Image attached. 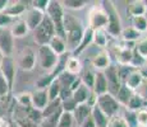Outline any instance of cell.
I'll list each match as a JSON object with an SVG mask.
<instances>
[{
	"instance_id": "cell-21",
	"label": "cell",
	"mask_w": 147,
	"mask_h": 127,
	"mask_svg": "<svg viewBox=\"0 0 147 127\" xmlns=\"http://www.w3.org/2000/svg\"><path fill=\"white\" fill-rule=\"evenodd\" d=\"M127 12H128V14L132 17V18L145 15L147 13L146 3L142 1V0H133V1H129L128 8H127Z\"/></svg>"
},
{
	"instance_id": "cell-39",
	"label": "cell",
	"mask_w": 147,
	"mask_h": 127,
	"mask_svg": "<svg viewBox=\"0 0 147 127\" xmlns=\"http://www.w3.org/2000/svg\"><path fill=\"white\" fill-rule=\"evenodd\" d=\"M60 4H61V7L67 8V9L80 10L86 7L87 3L83 1V0H65V1H60Z\"/></svg>"
},
{
	"instance_id": "cell-1",
	"label": "cell",
	"mask_w": 147,
	"mask_h": 127,
	"mask_svg": "<svg viewBox=\"0 0 147 127\" xmlns=\"http://www.w3.org/2000/svg\"><path fill=\"white\" fill-rule=\"evenodd\" d=\"M63 27H64V35H65L67 51L73 52L80 45L84 32V28L82 27L81 22L74 15L65 12H64V18H63Z\"/></svg>"
},
{
	"instance_id": "cell-19",
	"label": "cell",
	"mask_w": 147,
	"mask_h": 127,
	"mask_svg": "<svg viewBox=\"0 0 147 127\" xmlns=\"http://www.w3.org/2000/svg\"><path fill=\"white\" fill-rule=\"evenodd\" d=\"M132 55H133V49L128 46H117L115 51V56H117V61L119 65H129L132 60Z\"/></svg>"
},
{
	"instance_id": "cell-40",
	"label": "cell",
	"mask_w": 147,
	"mask_h": 127,
	"mask_svg": "<svg viewBox=\"0 0 147 127\" xmlns=\"http://www.w3.org/2000/svg\"><path fill=\"white\" fill-rule=\"evenodd\" d=\"M81 81L83 85H86L88 89L92 90V86H94V81H95V72L92 70H86L83 72V75L81 76Z\"/></svg>"
},
{
	"instance_id": "cell-51",
	"label": "cell",
	"mask_w": 147,
	"mask_h": 127,
	"mask_svg": "<svg viewBox=\"0 0 147 127\" xmlns=\"http://www.w3.org/2000/svg\"><path fill=\"white\" fill-rule=\"evenodd\" d=\"M0 127H9L8 122L5 121V118H3V117H0Z\"/></svg>"
},
{
	"instance_id": "cell-4",
	"label": "cell",
	"mask_w": 147,
	"mask_h": 127,
	"mask_svg": "<svg viewBox=\"0 0 147 127\" xmlns=\"http://www.w3.org/2000/svg\"><path fill=\"white\" fill-rule=\"evenodd\" d=\"M32 33H33V41L38 46H46V45H49L50 39L55 36V29H54L51 21L49 19V17L46 14H45L42 22L38 24V27Z\"/></svg>"
},
{
	"instance_id": "cell-47",
	"label": "cell",
	"mask_w": 147,
	"mask_h": 127,
	"mask_svg": "<svg viewBox=\"0 0 147 127\" xmlns=\"http://www.w3.org/2000/svg\"><path fill=\"white\" fill-rule=\"evenodd\" d=\"M136 93H137V94H140L145 102H147V81L145 83V80H143L142 85H141L140 88L136 90Z\"/></svg>"
},
{
	"instance_id": "cell-5",
	"label": "cell",
	"mask_w": 147,
	"mask_h": 127,
	"mask_svg": "<svg viewBox=\"0 0 147 127\" xmlns=\"http://www.w3.org/2000/svg\"><path fill=\"white\" fill-rule=\"evenodd\" d=\"M105 4H106V7L104 8V9H105V12L107 13V19H109L105 31L107 35H110L111 37H118V36H120L121 29H123L119 13H118V10L115 9V7L113 5V3L107 1Z\"/></svg>"
},
{
	"instance_id": "cell-33",
	"label": "cell",
	"mask_w": 147,
	"mask_h": 127,
	"mask_svg": "<svg viewBox=\"0 0 147 127\" xmlns=\"http://www.w3.org/2000/svg\"><path fill=\"white\" fill-rule=\"evenodd\" d=\"M120 36L124 42H134L137 39H140L141 33H138L133 27H128V28H123L121 29Z\"/></svg>"
},
{
	"instance_id": "cell-35",
	"label": "cell",
	"mask_w": 147,
	"mask_h": 127,
	"mask_svg": "<svg viewBox=\"0 0 147 127\" xmlns=\"http://www.w3.org/2000/svg\"><path fill=\"white\" fill-rule=\"evenodd\" d=\"M74 126V120H73V114L70 112H61L59 116L58 125L56 127H73Z\"/></svg>"
},
{
	"instance_id": "cell-49",
	"label": "cell",
	"mask_w": 147,
	"mask_h": 127,
	"mask_svg": "<svg viewBox=\"0 0 147 127\" xmlns=\"http://www.w3.org/2000/svg\"><path fill=\"white\" fill-rule=\"evenodd\" d=\"M138 71H140V74L142 75V78H143V80H147V64L145 65V66H142L141 69H138Z\"/></svg>"
},
{
	"instance_id": "cell-28",
	"label": "cell",
	"mask_w": 147,
	"mask_h": 127,
	"mask_svg": "<svg viewBox=\"0 0 147 127\" xmlns=\"http://www.w3.org/2000/svg\"><path fill=\"white\" fill-rule=\"evenodd\" d=\"M61 112H63V109L60 108L59 111H56L55 113L42 117L41 121H40V123L37 125V127H56V125H58L59 116H60Z\"/></svg>"
},
{
	"instance_id": "cell-3",
	"label": "cell",
	"mask_w": 147,
	"mask_h": 127,
	"mask_svg": "<svg viewBox=\"0 0 147 127\" xmlns=\"http://www.w3.org/2000/svg\"><path fill=\"white\" fill-rule=\"evenodd\" d=\"M59 61V56L56 55L49 46H38L36 52V63L41 66L42 70L53 72L55 70Z\"/></svg>"
},
{
	"instance_id": "cell-43",
	"label": "cell",
	"mask_w": 147,
	"mask_h": 127,
	"mask_svg": "<svg viewBox=\"0 0 147 127\" xmlns=\"http://www.w3.org/2000/svg\"><path fill=\"white\" fill-rule=\"evenodd\" d=\"M49 3L50 0H33V1H31V8H33V9L36 10H40L42 13H46V9L47 7H49Z\"/></svg>"
},
{
	"instance_id": "cell-12",
	"label": "cell",
	"mask_w": 147,
	"mask_h": 127,
	"mask_svg": "<svg viewBox=\"0 0 147 127\" xmlns=\"http://www.w3.org/2000/svg\"><path fill=\"white\" fill-rule=\"evenodd\" d=\"M23 15H24L23 21L26 22L28 31H32L33 32V31L38 27V24L42 22V19H44V17H45V13L33 9V8H27L26 13H24Z\"/></svg>"
},
{
	"instance_id": "cell-31",
	"label": "cell",
	"mask_w": 147,
	"mask_h": 127,
	"mask_svg": "<svg viewBox=\"0 0 147 127\" xmlns=\"http://www.w3.org/2000/svg\"><path fill=\"white\" fill-rule=\"evenodd\" d=\"M76 79H77V76L69 74V72H67V71L60 72V74L56 76V80H58L59 84H60L61 90H63V89H69L70 85L73 84V81H74Z\"/></svg>"
},
{
	"instance_id": "cell-52",
	"label": "cell",
	"mask_w": 147,
	"mask_h": 127,
	"mask_svg": "<svg viewBox=\"0 0 147 127\" xmlns=\"http://www.w3.org/2000/svg\"><path fill=\"white\" fill-rule=\"evenodd\" d=\"M3 57H4V56L1 55V52H0V64H1V60H3Z\"/></svg>"
},
{
	"instance_id": "cell-30",
	"label": "cell",
	"mask_w": 147,
	"mask_h": 127,
	"mask_svg": "<svg viewBox=\"0 0 147 127\" xmlns=\"http://www.w3.org/2000/svg\"><path fill=\"white\" fill-rule=\"evenodd\" d=\"M92 42L100 49H105L107 46V33L105 29H97L94 31L92 35Z\"/></svg>"
},
{
	"instance_id": "cell-38",
	"label": "cell",
	"mask_w": 147,
	"mask_h": 127,
	"mask_svg": "<svg viewBox=\"0 0 147 127\" xmlns=\"http://www.w3.org/2000/svg\"><path fill=\"white\" fill-rule=\"evenodd\" d=\"M54 79H55V76H54L51 72L40 76V78H38V80L36 81V88H37V89H42V90H46L47 88H49L50 84L53 83Z\"/></svg>"
},
{
	"instance_id": "cell-37",
	"label": "cell",
	"mask_w": 147,
	"mask_h": 127,
	"mask_svg": "<svg viewBox=\"0 0 147 127\" xmlns=\"http://www.w3.org/2000/svg\"><path fill=\"white\" fill-rule=\"evenodd\" d=\"M16 100L22 108H32V103H31V93L22 92L16 95Z\"/></svg>"
},
{
	"instance_id": "cell-14",
	"label": "cell",
	"mask_w": 147,
	"mask_h": 127,
	"mask_svg": "<svg viewBox=\"0 0 147 127\" xmlns=\"http://www.w3.org/2000/svg\"><path fill=\"white\" fill-rule=\"evenodd\" d=\"M26 10H27L26 1H9L8 7L4 10V14H7L12 19H18L19 17L26 13Z\"/></svg>"
},
{
	"instance_id": "cell-18",
	"label": "cell",
	"mask_w": 147,
	"mask_h": 127,
	"mask_svg": "<svg viewBox=\"0 0 147 127\" xmlns=\"http://www.w3.org/2000/svg\"><path fill=\"white\" fill-rule=\"evenodd\" d=\"M92 92H94L96 97L107 93V81L104 71L95 72V81H94V86H92Z\"/></svg>"
},
{
	"instance_id": "cell-15",
	"label": "cell",
	"mask_w": 147,
	"mask_h": 127,
	"mask_svg": "<svg viewBox=\"0 0 147 127\" xmlns=\"http://www.w3.org/2000/svg\"><path fill=\"white\" fill-rule=\"evenodd\" d=\"M92 97H94V95H92V90L88 89L86 85H83V84H81L77 89L72 92V99L77 104L90 103V99H91Z\"/></svg>"
},
{
	"instance_id": "cell-53",
	"label": "cell",
	"mask_w": 147,
	"mask_h": 127,
	"mask_svg": "<svg viewBox=\"0 0 147 127\" xmlns=\"http://www.w3.org/2000/svg\"><path fill=\"white\" fill-rule=\"evenodd\" d=\"M146 3V9H147V1H145Z\"/></svg>"
},
{
	"instance_id": "cell-48",
	"label": "cell",
	"mask_w": 147,
	"mask_h": 127,
	"mask_svg": "<svg viewBox=\"0 0 147 127\" xmlns=\"http://www.w3.org/2000/svg\"><path fill=\"white\" fill-rule=\"evenodd\" d=\"M80 127H96L95 123H94V120H92V117H91V114H90L88 117L83 121V122H82V125Z\"/></svg>"
},
{
	"instance_id": "cell-36",
	"label": "cell",
	"mask_w": 147,
	"mask_h": 127,
	"mask_svg": "<svg viewBox=\"0 0 147 127\" xmlns=\"http://www.w3.org/2000/svg\"><path fill=\"white\" fill-rule=\"evenodd\" d=\"M132 27H133L138 33L147 32V19H146V17L142 15V17L132 18Z\"/></svg>"
},
{
	"instance_id": "cell-44",
	"label": "cell",
	"mask_w": 147,
	"mask_h": 127,
	"mask_svg": "<svg viewBox=\"0 0 147 127\" xmlns=\"http://www.w3.org/2000/svg\"><path fill=\"white\" fill-rule=\"evenodd\" d=\"M10 86H9V84H8V81L5 80V78L3 76V74L0 72V98H4V97H7L8 94H9V92H10Z\"/></svg>"
},
{
	"instance_id": "cell-34",
	"label": "cell",
	"mask_w": 147,
	"mask_h": 127,
	"mask_svg": "<svg viewBox=\"0 0 147 127\" xmlns=\"http://www.w3.org/2000/svg\"><path fill=\"white\" fill-rule=\"evenodd\" d=\"M133 50L143 59V60L147 61V36L146 37L140 38L137 42H136Z\"/></svg>"
},
{
	"instance_id": "cell-23",
	"label": "cell",
	"mask_w": 147,
	"mask_h": 127,
	"mask_svg": "<svg viewBox=\"0 0 147 127\" xmlns=\"http://www.w3.org/2000/svg\"><path fill=\"white\" fill-rule=\"evenodd\" d=\"M64 71L77 76L82 71L81 60L78 57H76V56H68L67 61H65V66H64Z\"/></svg>"
},
{
	"instance_id": "cell-45",
	"label": "cell",
	"mask_w": 147,
	"mask_h": 127,
	"mask_svg": "<svg viewBox=\"0 0 147 127\" xmlns=\"http://www.w3.org/2000/svg\"><path fill=\"white\" fill-rule=\"evenodd\" d=\"M60 102H61V109H63L64 112H70V113H72V112L74 111V108L77 107V103L72 99V97L68 98L65 100H60Z\"/></svg>"
},
{
	"instance_id": "cell-27",
	"label": "cell",
	"mask_w": 147,
	"mask_h": 127,
	"mask_svg": "<svg viewBox=\"0 0 147 127\" xmlns=\"http://www.w3.org/2000/svg\"><path fill=\"white\" fill-rule=\"evenodd\" d=\"M133 93H134L133 90H131L129 88H127L124 84H121L120 89L118 90V93L115 94V99L120 104V107H127V104H128L129 99L132 98Z\"/></svg>"
},
{
	"instance_id": "cell-54",
	"label": "cell",
	"mask_w": 147,
	"mask_h": 127,
	"mask_svg": "<svg viewBox=\"0 0 147 127\" xmlns=\"http://www.w3.org/2000/svg\"><path fill=\"white\" fill-rule=\"evenodd\" d=\"M146 109H147V107H146Z\"/></svg>"
},
{
	"instance_id": "cell-17",
	"label": "cell",
	"mask_w": 147,
	"mask_h": 127,
	"mask_svg": "<svg viewBox=\"0 0 147 127\" xmlns=\"http://www.w3.org/2000/svg\"><path fill=\"white\" fill-rule=\"evenodd\" d=\"M72 114H73L74 123L77 125V127H80L82 125V122L91 114V106H90L88 103L77 104V107H76L74 111L72 112Z\"/></svg>"
},
{
	"instance_id": "cell-8",
	"label": "cell",
	"mask_w": 147,
	"mask_h": 127,
	"mask_svg": "<svg viewBox=\"0 0 147 127\" xmlns=\"http://www.w3.org/2000/svg\"><path fill=\"white\" fill-rule=\"evenodd\" d=\"M104 74H105L107 81V93L115 97V94L121 86V81L119 79V74H118V66L117 65H110L104 71Z\"/></svg>"
},
{
	"instance_id": "cell-20",
	"label": "cell",
	"mask_w": 147,
	"mask_h": 127,
	"mask_svg": "<svg viewBox=\"0 0 147 127\" xmlns=\"http://www.w3.org/2000/svg\"><path fill=\"white\" fill-rule=\"evenodd\" d=\"M9 31H10V33H12V36L14 38L24 37V36L30 32V31H28L27 24H26V22H24L22 18L14 19V22L12 23V25L9 27Z\"/></svg>"
},
{
	"instance_id": "cell-29",
	"label": "cell",
	"mask_w": 147,
	"mask_h": 127,
	"mask_svg": "<svg viewBox=\"0 0 147 127\" xmlns=\"http://www.w3.org/2000/svg\"><path fill=\"white\" fill-rule=\"evenodd\" d=\"M143 104H145V100L142 99V97L134 92L133 95H132V98L129 99V102H128V104H127L125 108H127V111L137 112V111H140V109L145 108V107H143Z\"/></svg>"
},
{
	"instance_id": "cell-10",
	"label": "cell",
	"mask_w": 147,
	"mask_h": 127,
	"mask_svg": "<svg viewBox=\"0 0 147 127\" xmlns=\"http://www.w3.org/2000/svg\"><path fill=\"white\" fill-rule=\"evenodd\" d=\"M16 71H17V69H16V61H14V59L12 56H10V57L4 56L1 60V64H0V72H1L3 76L5 78V80L8 81L10 89L13 88Z\"/></svg>"
},
{
	"instance_id": "cell-13",
	"label": "cell",
	"mask_w": 147,
	"mask_h": 127,
	"mask_svg": "<svg viewBox=\"0 0 147 127\" xmlns=\"http://www.w3.org/2000/svg\"><path fill=\"white\" fill-rule=\"evenodd\" d=\"M31 103H32V108L35 111H38L42 113L45 108L49 104V97H47V92L42 89H36L33 93H31Z\"/></svg>"
},
{
	"instance_id": "cell-41",
	"label": "cell",
	"mask_w": 147,
	"mask_h": 127,
	"mask_svg": "<svg viewBox=\"0 0 147 127\" xmlns=\"http://www.w3.org/2000/svg\"><path fill=\"white\" fill-rule=\"evenodd\" d=\"M106 127H129L128 123H127L125 118L120 114H117L114 117L109 118L107 121V126Z\"/></svg>"
},
{
	"instance_id": "cell-22",
	"label": "cell",
	"mask_w": 147,
	"mask_h": 127,
	"mask_svg": "<svg viewBox=\"0 0 147 127\" xmlns=\"http://www.w3.org/2000/svg\"><path fill=\"white\" fill-rule=\"evenodd\" d=\"M142 83H143L142 75L140 74V71H138V70H133L131 74L127 76V79L124 80L123 84L127 86V88H129L131 90L136 92V90H137L141 85H142Z\"/></svg>"
},
{
	"instance_id": "cell-16",
	"label": "cell",
	"mask_w": 147,
	"mask_h": 127,
	"mask_svg": "<svg viewBox=\"0 0 147 127\" xmlns=\"http://www.w3.org/2000/svg\"><path fill=\"white\" fill-rule=\"evenodd\" d=\"M91 64L96 71H105L107 67L111 65L110 64L109 53H107L106 51H101V52L96 53L94 57H92Z\"/></svg>"
},
{
	"instance_id": "cell-9",
	"label": "cell",
	"mask_w": 147,
	"mask_h": 127,
	"mask_svg": "<svg viewBox=\"0 0 147 127\" xmlns=\"http://www.w3.org/2000/svg\"><path fill=\"white\" fill-rule=\"evenodd\" d=\"M0 52L7 57H10L14 52V37L9 28H0Z\"/></svg>"
},
{
	"instance_id": "cell-46",
	"label": "cell",
	"mask_w": 147,
	"mask_h": 127,
	"mask_svg": "<svg viewBox=\"0 0 147 127\" xmlns=\"http://www.w3.org/2000/svg\"><path fill=\"white\" fill-rule=\"evenodd\" d=\"M13 22H14V19L8 17L7 14L0 13V28H9Z\"/></svg>"
},
{
	"instance_id": "cell-32",
	"label": "cell",
	"mask_w": 147,
	"mask_h": 127,
	"mask_svg": "<svg viewBox=\"0 0 147 127\" xmlns=\"http://www.w3.org/2000/svg\"><path fill=\"white\" fill-rule=\"evenodd\" d=\"M47 92V97H49V102L56 100L60 97V92H61V86L59 84V81L56 80V78L53 80V83L49 85V88L46 89Z\"/></svg>"
},
{
	"instance_id": "cell-11",
	"label": "cell",
	"mask_w": 147,
	"mask_h": 127,
	"mask_svg": "<svg viewBox=\"0 0 147 127\" xmlns=\"http://www.w3.org/2000/svg\"><path fill=\"white\" fill-rule=\"evenodd\" d=\"M18 65L23 71H32L36 65V52L31 47H26L19 55Z\"/></svg>"
},
{
	"instance_id": "cell-50",
	"label": "cell",
	"mask_w": 147,
	"mask_h": 127,
	"mask_svg": "<svg viewBox=\"0 0 147 127\" xmlns=\"http://www.w3.org/2000/svg\"><path fill=\"white\" fill-rule=\"evenodd\" d=\"M8 0H0V13H4L5 8L8 7Z\"/></svg>"
},
{
	"instance_id": "cell-7",
	"label": "cell",
	"mask_w": 147,
	"mask_h": 127,
	"mask_svg": "<svg viewBox=\"0 0 147 127\" xmlns=\"http://www.w3.org/2000/svg\"><path fill=\"white\" fill-rule=\"evenodd\" d=\"M107 13L101 7H94L87 17V28L92 31L105 29L107 25Z\"/></svg>"
},
{
	"instance_id": "cell-26",
	"label": "cell",
	"mask_w": 147,
	"mask_h": 127,
	"mask_svg": "<svg viewBox=\"0 0 147 127\" xmlns=\"http://www.w3.org/2000/svg\"><path fill=\"white\" fill-rule=\"evenodd\" d=\"M47 46H49L58 56H63V55H65V52H67L65 41H64L63 38L58 37V36H54V37L50 39V42H49Z\"/></svg>"
},
{
	"instance_id": "cell-6",
	"label": "cell",
	"mask_w": 147,
	"mask_h": 127,
	"mask_svg": "<svg viewBox=\"0 0 147 127\" xmlns=\"http://www.w3.org/2000/svg\"><path fill=\"white\" fill-rule=\"evenodd\" d=\"M95 104L107 116V118H111V117H114V116L119 114L120 104L117 102L114 95L109 94V93H105V94H102V95L96 97Z\"/></svg>"
},
{
	"instance_id": "cell-42",
	"label": "cell",
	"mask_w": 147,
	"mask_h": 127,
	"mask_svg": "<svg viewBox=\"0 0 147 127\" xmlns=\"http://www.w3.org/2000/svg\"><path fill=\"white\" fill-rule=\"evenodd\" d=\"M136 123L137 127H147V109L142 108L136 112Z\"/></svg>"
},
{
	"instance_id": "cell-2",
	"label": "cell",
	"mask_w": 147,
	"mask_h": 127,
	"mask_svg": "<svg viewBox=\"0 0 147 127\" xmlns=\"http://www.w3.org/2000/svg\"><path fill=\"white\" fill-rule=\"evenodd\" d=\"M46 14L49 19L51 21L55 29V36L63 38L65 41V35H64V27H63V18H64V9L61 7L60 1L56 0H50L49 7L46 9Z\"/></svg>"
},
{
	"instance_id": "cell-25",
	"label": "cell",
	"mask_w": 147,
	"mask_h": 127,
	"mask_svg": "<svg viewBox=\"0 0 147 127\" xmlns=\"http://www.w3.org/2000/svg\"><path fill=\"white\" fill-rule=\"evenodd\" d=\"M92 35H94V31L90 29V28H84V32H83V36H82V39H81L80 45H78L77 49L73 51V56H76V57H77V55L82 53L84 50L87 49V47L90 46V45H91Z\"/></svg>"
},
{
	"instance_id": "cell-24",
	"label": "cell",
	"mask_w": 147,
	"mask_h": 127,
	"mask_svg": "<svg viewBox=\"0 0 147 127\" xmlns=\"http://www.w3.org/2000/svg\"><path fill=\"white\" fill-rule=\"evenodd\" d=\"M91 117H92V120H94V123L96 127H106L107 126L109 118H107V116L104 113L96 104H94V106L91 107Z\"/></svg>"
}]
</instances>
